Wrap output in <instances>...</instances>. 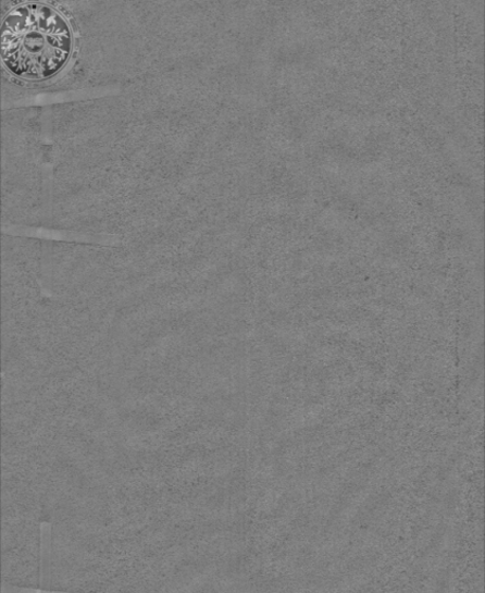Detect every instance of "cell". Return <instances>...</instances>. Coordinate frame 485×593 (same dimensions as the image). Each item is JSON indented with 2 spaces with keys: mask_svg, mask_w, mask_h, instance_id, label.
Segmentation results:
<instances>
[{
  "mask_svg": "<svg viewBox=\"0 0 485 593\" xmlns=\"http://www.w3.org/2000/svg\"><path fill=\"white\" fill-rule=\"evenodd\" d=\"M72 35L63 16L41 4L14 9L2 29V59L16 77L47 81L64 67Z\"/></svg>",
  "mask_w": 485,
  "mask_h": 593,
  "instance_id": "cell-1",
  "label": "cell"
}]
</instances>
